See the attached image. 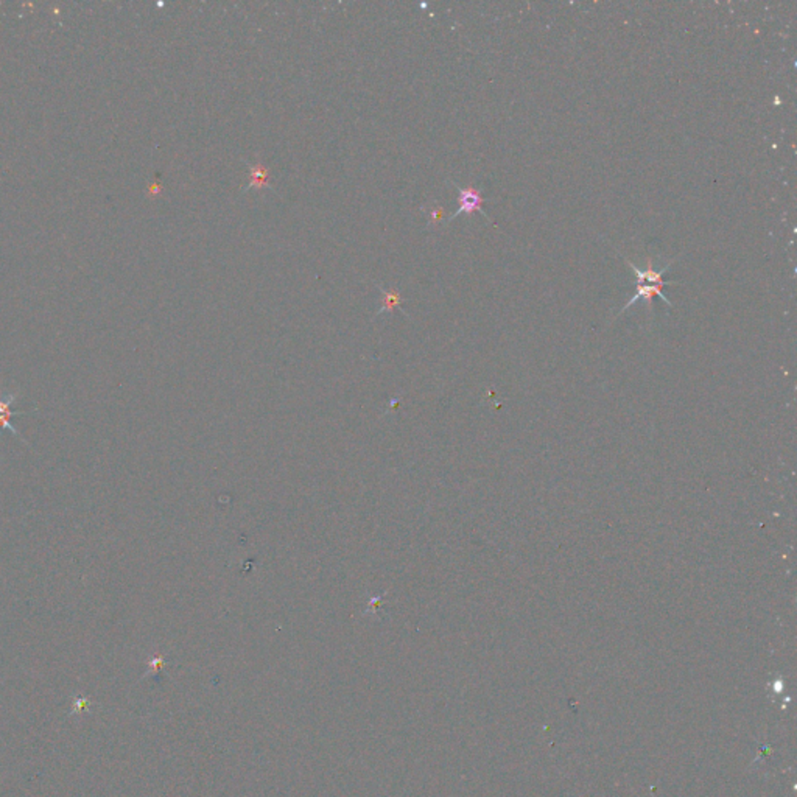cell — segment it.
Here are the masks:
<instances>
[{
    "mask_svg": "<svg viewBox=\"0 0 797 797\" xmlns=\"http://www.w3.org/2000/svg\"><path fill=\"white\" fill-rule=\"evenodd\" d=\"M654 296L661 298L662 301L665 302L667 305H669V307H673L671 301H669V299H667L665 294L662 293V288H661V287H657V285H652V284H642V285H639V287H637V293H634V296H632L631 299H629L628 304H626V305H623L621 310L619 311V315H621L623 311H626L629 307H631L632 304L639 302L640 299H645V301L650 304V309L652 310V298H654Z\"/></svg>",
    "mask_w": 797,
    "mask_h": 797,
    "instance_id": "277c9868",
    "label": "cell"
},
{
    "mask_svg": "<svg viewBox=\"0 0 797 797\" xmlns=\"http://www.w3.org/2000/svg\"><path fill=\"white\" fill-rule=\"evenodd\" d=\"M377 288L380 290V293H382V305H380V309L377 310L375 316L385 313L386 310H394V309H398L403 315H407L402 309L403 299L401 296V293H398L396 288H392V290H386L383 285H377Z\"/></svg>",
    "mask_w": 797,
    "mask_h": 797,
    "instance_id": "5b68a950",
    "label": "cell"
},
{
    "mask_svg": "<svg viewBox=\"0 0 797 797\" xmlns=\"http://www.w3.org/2000/svg\"><path fill=\"white\" fill-rule=\"evenodd\" d=\"M89 704H91V701L86 700V698H77V700L73 701V710H75V713L83 712V710H86V709L89 707Z\"/></svg>",
    "mask_w": 797,
    "mask_h": 797,
    "instance_id": "9c48e42d",
    "label": "cell"
},
{
    "mask_svg": "<svg viewBox=\"0 0 797 797\" xmlns=\"http://www.w3.org/2000/svg\"><path fill=\"white\" fill-rule=\"evenodd\" d=\"M444 215V209L441 206H436V207H431L430 213H429V224H433L436 222H440Z\"/></svg>",
    "mask_w": 797,
    "mask_h": 797,
    "instance_id": "ba28073f",
    "label": "cell"
},
{
    "mask_svg": "<svg viewBox=\"0 0 797 797\" xmlns=\"http://www.w3.org/2000/svg\"><path fill=\"white\" fill-rule=\"evenodd\" d=\"M385 595H386V592L382 595V597L372 598L371 602H369V604H368V610L369 612H374V614H377V609H379V606H382V602H383Z\"/></svg>",
    "mask_w": 797,
    "mask_h": 797,
    "instance_id": "30bf717a",
    "label": "cell"
},
{
    "mask_svg": "<svg viewBox=\"0 0 797 797\" xmlns=\"http://www.w3.org/2000/svg\"><path fill=\"white\" fill-rule=\"evenodd\" d=\"M626 262H628L629 267H631V270L634 271V274H635V285H637V287L642 285V284H652V285H657V287L663 288V287H667V285L678 284V282H674V281H663V274L667 273L668 268L673 265V262H669L668 265H665V267L661 268V270H652V263L651 262H650L648 268H646V270L637 268L631 261H628V259H626Z\"/></svg>",
    "mask_w": 797,
    "mask_h": 797,
    "instance_id": "3957f363",
    "label": "cell"
},
{
    "mask_svg": "<svg viewBox=\"0 0 797 797\" xmlns=\"http://www.w3.org/2000/svg\"><path fill=\"white\" fill-rule=\"evenodd\" d=\"M453 186L456 187V190H458L460 207H458V211H456L455 213H452V215L449 217L447 222H452L455 217L461 215V213H467V215H471V213H473V212L477 211V212H480L481 215L484 218H486V220L490 224H494V226H495V223L492 220H490V218L488 217V213L483 211V206L481 204H483L484 200H483L481 190L473 189V187H460L458 184H455V182H453Z\"/></svg>",
    "mask_w": 797,
    "mask_h": 797,
    "instance_id": "6da1fadb",
    "label": "cell"
},
{
    "mask_svg": "<svg viewBox=\"0 0 797 797\" xmlns=\"http://www.w3.org/2000/svg\"><path fill=\"white\" fill-rule=\"evenodd\" d=\"M248 167H250L251 181L245 187V190L271 187L270 186V170L267 169V167H263L262 164H259V163L257 164H248Z\"/></svg>",
    "mask_w": 797,
    "mask_h": 797,
    "instance_id": "8992f818",
    "label": "cell"
},
{
    "mask_svg": "<svg viewBox=\"0 0 797 797\" xmlns=\"http://www.w3.org/2000/svg\"><path fill=\"white\" fill-rule=\"evenodd\" d=\"M17 401V394H5L0 397V435H2V430H8L11 435L19 438L21 441L27 442L22 435L19 433V430L16 429L11 423V419L14 418V416H22V414H30V413H36L38 408L34 407L32 409H14L13 405Z\"/></svg>",
    "mask_w": 797,
    "mask_h": 797,
    "instance_id": "7a4b0ae2",
    "label": "cell"
},
{
    "mask_svg": "<svg viewBox=\"0 0 797 797\" xmlns=\"http://www.w3.org/2000/svg\"><path fill=\"white\" fill-rule=\"evenodd\" d=\"M165 665V657L164 656H153L150 657L148 661V671L143 674V678H147L148 674H154V673H159V669Z\"/></svg>",
    "mask_w": 797,
    "mask_h": 797,
    "instance_id": "52a82bcc",
    "label": "cell"
}]
</instances>
